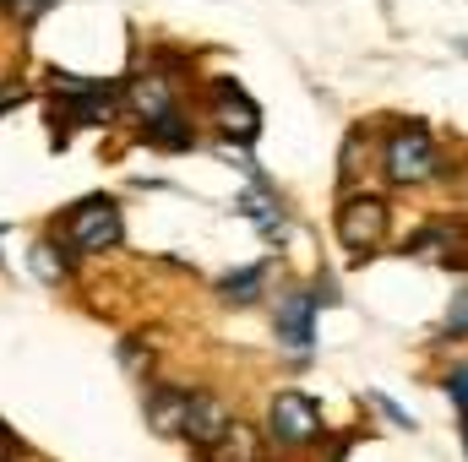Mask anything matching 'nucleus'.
<instances>
[{
    "label": "nucleus",
    "mask_w": 468,
    "mask_h": 462,
    "mask_svg": "<svg viewBox=\"0 0 468 462\" xmlns=\"http://www.w3.org/2000/svg\"><path fill=\"white\" fill-rule=\"evenodd\" d=\"M387 174L398 185H425V180L441 174V152H436V142H431L425 125H398L392 131V142H387Z\"/></svg>",
    "instance_id": "1"
},
{
    "label": "nucleus",
    "mask_w": 468,
    "mask_h": 462,
    "mask_svg": "<svg viewBox=\"0 0 468 462\" xmlns=\"http://www.w3.org/2000/svg\"><path fill=\"white\" fill-rule=\"evenodd\" d=\"M267 436L278 446H305L322 436V408L305 397V392H278L267 403Z\"/></svg>",
    "instance_id": "2"
},
{
    "label": "nucleus",
    "mask_w": 468,
    "mask_h": 462,
    "mask_svg": "<svg viewBox=\"0 0 468 462\" xmlns=\"http://www.w3.org/2000/svg\"><path fill=\"white\" fill-rule=\"evenodd\" d=\"M60 239L71 245V250H110L120 239V213H115V202L110 196H93V202H82L66 224H60Z\"/></svg>",
    "instance_id": "3"
},
{
    "label": "nucleus",
    "mask_w": 468,
    "mask_h": 462,
    "mask_svg": "<svg viewBox=\"0 0 468 462\" xmlns=\"http://www.w3.org/2000/svg\"><path fill=\"white\" fill-rule=\"evenodd\" d=\"M338 239H344V250H354V256H370L387 239V202L381 196H349L338 207Z\"/></svg>",
    "instance_id": "4"
},
{
    "label": "nucleus",
    "mask_w": 468,
    "mask_h": 462,
    "mask_svg": "<svg viewBox=\"0 0 468 462\" xmlns=\"http://www.w3.org/2000/svg\"><path fill=\"white\" fill-rule=\"evenodd\" d=\"M316 305H333V283H322L316 294L294 289L278 299V343L283 348H311L316 343Z\"/></svg>",
    "instance_id": "5"
},
{
    "label": "nucleus",
    "mask_w": 468,
    "mask_h": 462,
    "mask_svg": "<svg viewBox=\"0 0 468 462\" xmlns=\"http://www.w3.org/2000/svg\"><path fill=\"white\" fill-rule=\"evenodd\" d=\"M55 88L71 99V104L60 110L71 125H104V120H110V104H115V88H110V82H88V77L60 71V77H55Z\"/></svg>",
    "instance_id": "6"
},
{
    "label": "nucleus",
    "mask_w": 468,
    "mask_h": 462,
    "mask_svg": "<svg viewBox=\"0 0 468 462\" xmlns=\"http://www.w3.org/2000/svg\"><path fill=\"white\" fill-rule=\"evenodd\" d=\"M180 436H186L191 446L224 441V436H229V408H224L218 397H207V392H191V408H186V419H180Z\"/></svg>",
    "instance_id": "7"
},
{
    "label": "nucleus",
    "mask_w": 468,
    "mask_h": 462,
    "mask_svg": "<svg viewBox=\"0 0 468 462\" xmlns=\"http://www.w3.org/2000/svg\"><path fill=\"white\" fill-rule=\"evenodd\" d=\"M213 99H218V120L239 131V136H256V104H245V93L234 88V82H218L213 88Z\"/></svg>",
    "instance_id": "8"
},
{
    "label": "nucleus",
    "mask_w": 468,
    "mask_h": 462,
    "mask_svg": "<svg viewBox=\"0 0 468 462\" xmlns=\"http://www.w3.org/2000/svg\"><path fill=\"white\" fill-rule=\"evenodd\" d=\"M186 408H191V392H180V386H158V392L147 397V419H153V430H180Z\"/></svg>",
    "instance_id": "9"
},
{
    "label": "nucleus",
    "mask_w": 468,
    "mask_h": 462,
    "mask_svg": "<svg viewBox=\"0 0 468 462\" xmlns=\"http://www.w3.org/2000/svg\"><path fill=\"white\" fill-rule=\"evenodd\" d=\"M131 110L142 120H158L175 110V99H169V88H164V77H136L131 82Z\"/></svg>",
    "instance_id": "10"
},
{
    "label": "nucleus",
    "mask_w": 468,
    "mask_h": 462,
    "mask_svg": "<svg viewBox=\"0 0 468 462\" xmlns=\"http://www.w3.org/2000/svg\"><path fill=\"white\" fill-rule=\"evenodd\" d=\"M147 142L153 147H191V120H180V110L147 120Z\"/></svg>",
    "instance_id": "11"
},
{
    "label": "nucleus",
    "mask_w": 468,
    "mask_h": 462,
    "mask_svg": "<svg viewBox=\"0 0 468 462\" xmlns=\"http://www.w3.org/2000/svg\"><path fill=\"white\" fill-rule=\"evenodd\" d=\"M27 267H33V272H38L44 283H60V278H66V256H60V250H55L49 239H38V245L27 250Z\"/></svg>",
    "instance_id": "12"
},
{
    "label": "nucleus",
    "mask_w": 468,
    "mask_h": 462,
    "mask_svg": "<svg viewBox=\"0 0 468 462\" xmlns=\"http://www.w3.org/2000/svg\"><path fill=\"white\" fill-rule=\"evenodd\" d=\"M261 278H267V267L256 261V267H245V272H234V278H224V299H256V289H261Z\"/></svg>",
    "instance_id": "13"
},
{
    "label": "nucleus",
    "mask_w": 468,
    "mask_h": 462,
    "mask_svg": "<svg viewBox=\"0 0 468 462\" xmlns=\"http://www.w3.org/2000/svg\"><path fill=\"white\" fill-rule=\"evenodd\" d=\"M441 338H468V289L452 294V310H447V321H441Z\"/></svg>",
    "instance_id": "14"
},
{
    "label": "nucleus",
    "mask_w": 468,
    "mask_h": 462,
    "mask_svg": "<svg viewBox=\"0 0 468 462\" xmlns=\"http://www.w3.org/2000/svg\"><path fill=\"white\" fill-rule=\"evenodd\" d=\"M447 392H452V403L468 414V364H458V370L447 375Z\"/></svg>",
    "instance_id": "15"
},
{
    "label": "nucleus",
    "mask_w": 468,
    "mask_h": 462,
    "mask_svg": "<svg viewBox=\"0 0 468 462\" xmlns=\"http://www.w3.org/2000/svg\"><path fill=\"white\" fill-rule=\"evenodd\" d=\"M0 441H5V430H0Z\"/></svg>",
    "instance_id": "16"
}]
</instances>
